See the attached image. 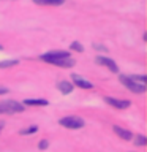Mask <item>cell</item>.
<instances>
[{
  "label": "cell",
  "instance_id": "1",
  "mask_svg": "<svg viewBox=\"0 0 147 152\" xmlns=\"http://www.w3.org/2000/svg\"><path fill=\"white\" fill-rule=\"evenodd\" d=\"M40 59L51 65L62 66V68H71L74 65V59H71L70 52H66V51H51L47 54H43Z\"/></svg>",
  "mask_w": 147,
  "mask_h": 152
},
{
  "label": "cell",
  "instance_id": "2",
  "mask_svg": "<svg viewBox=\"0 0 147 152\" xmlns=\"http://www.w3.org/2000/svg\"><path fill=\"white\" fill-rule=\"evenodd\" d=\"M119 81L125 86L127 89H130L131 92L135 94H144L146 92V86L144 84H138L135 79L131 78V76H125V75H120L119 76Z\"/></svg>",
  "mask_w": 147,
  "mask_h": 152
},
{
  "label": "cell",
  "instance_id": "3",
  "mask_svg": "<svg viewBox=\"0 0 147 152\" xmlns=\"http://www.w3.org/2000/svg\"><path fill=\"white\" fill-rule=\"evenodd\" d=\"M24 111V104H21L16 100H8V102L0 103V113L3 114H13V113H21Z\"/></svg>",
  "mask_w": 147,
  "mask_h": 152
},
{
  "label": "cell",
  "instance_id": "4",
  "mask_svg": "<svg viewBox=\"0 0 147 152\" xmlns=\"http://www.w3.org/2000/svg\"><path fill=\"white\" fill-rule=\"evenodd\" d=\"M60 125L65 128H71V130H79V128L84 127V121L76 116H68V117L60 119Z\"/></svg>",
  "mask_w": 147,
  "mask_h": 152
},
{
  "label": "cell",
  "instance_id": "5",
  "mask_svg": "<svg viewBox=\"0 0 147 152\" xmlns=\"http://www.w3.org/2000/svg\"><path fill=\"white\" fill-rule=\"evenodd\" d=\"M104 102L108 104H111V106L117 108V109H127L130 108V100H117V98H112V97H106L104 98Z\"/></svg>",
  "mask_w": 147,
  "mask_h": 152
},
{
  "label": "cell",
  "instance_id": "6",
  "mask_svg": "<svg viewBox=\"0 0 147 152\" xmlns=\"http://www.w3.org/2000/svg\"><path fill=\"white\" fill-rule=\"evenodd\" d=\"M95 60H97V64H100V65H103V66H106V68H109L112 73H117V71H119V66L116 65V62H114L112 59H108V57L98 56Z\"/></svg>",
  "mask_w": 147,
  "mask_h": 152
},
{
  "label": "cell",
  "instance_id": "7",
  "mask_svg": "<svg viewBox=\"0 0 147 152\" xmlns=\"http://www.w3.org/2000/svg\"><path fill=\"white\" fill-rule=\"evenodd\" d=\"M114 133L119 136V138H122V140H125V141H131L133 140V135L128 130H125V128H122V127H119V125H114Z\"/></svg>",
  "mask_w": 147,
  "mask_h": 152
},
{
  "label": "cell",
  "instance_id": "8",
  "mask_svg": "<svg viewBox=\"0 0 147 152\" xmlns=\"http://www.w3.org/2000/svg\"><path fill=\"white\" fill-rule=\"evenodd\" d=\"M73 83L78 86V87H81V89H92L93 86H92V83H89V81H85V79H82L79 75H73Z\"/></svg>",
  "mask_w": 147,
  "mask_h": 152
},
{
  "label": "cell",
  "instance_id": "9",
  "mask_svg": "<svg viewBox=\"0 0 147 152\" xmlns=\"http://www.w3.org/2000/svg\"><path fill=\"white\" fill-rule=\"evenodd\" d=\"M57 87H59V90L63 95H68V94L73 92V84L68 83V81H60V83L57 84Z\"/></svg>",
  "mask_w": 147,
  "mask_h": 152
},
{
  "label": "cell",
  "instance_id": "10",
  "mask_svg": "<svg viewBox=\"0 0 147 152\" xmlns=\"http://www.w3.org/2000/svg\"><path fill=\"white\" fill-rule=\"evenodd\" d=\"M24 104H28V106H47L49 102L47 100H33V98H28V100H24Z\"/></svg>",
  "mask_w": 147,
  "mask_h": 152
},
{
  "label": "cell",
  "instance_id": "11",
  "mask_svg": "<svg viewBox=\"0 0 147 152\" xmlns=\"http://www.w3.org/2000/svg\"><path fill=\"white\" fill-rule=\"evenodd\" d=\"M38 5H62L63 0H33Z\"/></svg>",
  "mask_w": 147,
  "mask_h": 152
},
{
  "label": "cell",
  "instance_id": "12",
  "mask_svg": "<svg viewBox=\"0 0 147 152\" xmlns=\"http://www.w3.org/2000/svg\"><path fill=\"white\" fill-rule=\"evenodd\" d=\"M135 144H136V146H146L147 141H146V138L142 136V135H138V136L135 138Z\"/></svg>",
  "mask_w": 147,
  "mask_h": 152
},
{
  "label": "cell",
  "instance_id": "13",
  "mask_svg": "<svg viewBox=\"0 0 147 152\" xmlns=\"http://www.w3.org/2000/svg\"><path fill=\"white\" fill-rule=\"evenodd\" d=\"M19 64L17 60H5V62H0V68H7V66H13V65H16Z\"/></svg>",
  "mask_w": 147,
  "mask_h": 152
},
{
  "label": "cell",
  "instance_id": "14",
  "mask_svg": "<svg viewBox=\"0 0 147 152\" xmlns=\"http://www.w3.org/2000/svg\"><path fill=\"white\" fill-rule=\"evenodd\" d=\"M36 130H38V127L32 125V127L25 128V130H21V135H30V133H36Z\"/></svg>",
  "mask_w": 147,
  "mask_h": 152
},
{
  "label": "cell",
  "instance_id": "15",
  "mask_svg": "<svg viewBox=\"0 0 147 152\" xmlns=\"http://www.w3.org/2000/svg\"><path fill=\"white\" fill-rule=\"evenodd\" d=\"M131 78L135 79L138 84H144V83H146V76H144V75H136V76H131ZM144 86H146V84H144Z\"/></svg>",
  "mask_w": 147,
  "mask_h": 152
},
{
  "label": "cell",
  "instance_id": "16",
  "mask_svg": "<svg viewBox=\"0 0 147 152\" xmlns=\"http://www.w3.org/2000/svg\"><path fill=\"white\" fill-rule=\"evenodd\" d=\"M70 48H71V49H74V51H78V52H82V51H84V48L81 46L79 43H71Z\"/></svg>",
  "mask_w": 147,
  "mask_h": 152
},
{
  "label": "cell",
  "instance_id": "17",
  "mask_svg": "<svg viewBox=\"0 0 147 152\" xmlns=\"http://www.w3.org/2000/svg\"><path fill=\"white\" fill-rule=\"evenodd\" d=\"M47 146H49V142H47L46 140H41L40 144H38V147H40L41 151H43V149H47Z\"/></svg>",
  "mask_w": 147,
  "mask_h": 152
},
{
  "label": "cell",
  "instance_id": "18",
  "mask_svg": "<svg viewBox=\"0 0 147 152\" xmlns=\"http://www.w3.org/2000/svg\"><path fill=\"white\" fill-rule=\"evenodd\" d=\"M8 92V89H5V87H0V95H5Z\"/></svg>",
  "mask_w": 147,
  "mask_h": 152
},
{
  "label": "cell",
  "instance_id": "19",
  "mask_svg": "<svg viewBox=\"0 0 147 152\" xmlns=\"http://www.w3.org/2000/svg\"><path fill=\"white\" fill-rule=\"evenodd\" d=\"M3 125H5V124H3V122H0V132H2V128H3Z\"/></svg>",
  "mask_w": 147,
  "mask_h": 152
}]
</instances>
